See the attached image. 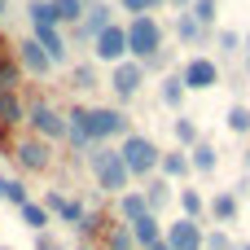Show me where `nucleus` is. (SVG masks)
Instances as JSON below:
<instances>
[{
  "mask_svg": "<svg viewBox=\"0 0 250 250\" xmlns=\"http://www.w3.org/2000/svg\"><path fill=\"white\" fill-rule=\"evenodd\" d=\"M224 123H229V132L233 136H250V105H229V114H224Z\"/></svg>",
  "mask_w": 250,
  "mask_h": 250,
  "instance_id": "obj_25",
  "label": "nucleus"
},
{
  "mask_svg": "<svg viewBox=\"0 0 250 250\" xmlns=\"http://www.w3.org/2000/svg\"><path fill=\"white\" fill-rule=\"evenodd\" d=\"M167 4H171V9H180V13H185V9H189V4H193V0H167Z\"/></svg>",
  "mask_w": 250,
  "mask_h": 250,
  "instance_id": "obj_39",
  "label": "nucleus"
},
{
  "mask_svg": "<svg viewBox=\"0 0 250 250\" xmlns=\"http://www.w3.org/2000/svg\"><path fill=\"white\" fill-rule=\"evenodd\" d=\"M242 250H250V242H246V246H242Z\"/></svg>",
  "mask_w": 250,
  "mask_h": 250,
  "instance_id": "obj_48",
  "label": "nucleus"
},
{
  "mask_svg": "<svg viewBox=\"0 0 250 250\" xmlns=\"http://www.w3.org/2000/svg\"><path fill=\"white\" fill-rule=\"evenodd\" d=\"M18 62H22V66H26L31 75H48V66H53V62H48V53H44V48L35 44V35L18 44Z\"/></svg>",
  "mask_w": 250,
  "mask_h": 250,
  "instance_id": "obj_16",
  "label": "nucleus"
},
{
  "mask_svg": "<svg viewBox=\"0 0 250 250\" xmlns=\"http://www.w3.org/2000/svg\"><path fill=\"white\" fill-rule=\"evenodd\" d=\"M18 215H22V224H26L31 233H44V224H48V211H44L40 202H26V207H22Z\"/></svg>",
  "mask_w": 250,
  "mask_h": 250,
  "instance_id": "obj_30",
  "label": "nucleus"
},
{
  "mask_svg": "<svg viewBox=\"0 0 250 250\" xmlns=\"http://www.w3.org/2000/svg\"><path fill=\"white\" fill-rule=\"evenodd\" d=\"M92 53H97V62H110V66L127 62V26L110 22V26H105V31L92 40Z\"/></svg>",
  "mask_w": 250,
  "mask_h": 250,
  "instance_id": "obj_5",
  "label": "nucleus"
},
{
  "mask_svg": "<svg viewBox=\"0 0 250 250\" xmlns=\"http://www.w3.org/2000/svg\"><path fill=\"white\" fill-rule=\"evenodd\" d=\"M189 167H193L198 176H211V171L220 167V149H215L211 141H198V145L189 149Z\"/></svg>",
  "mask_w": 250,
  "mask_h": 250,
  "instance_id": "obj_17",
  "label": "nucleus"
},
{
  "mask_svg": "<svg viewBox=\"0 0 250 250\" xmlns=\"http://www.w3.org/2000/svg\"><path fill=\"white\" fill-rule=\"evenodd\" d=\"M0 92H18V62L13 53H4V44H0Z\"/></svg>",
  "mask_w": 250,
  "mask_h": 250,
  "instance_id": "obj_28",
  "label": "nucleus"
},
{
  "mask_svg": "<svg viewBox=\"0 0 250 250\" xmlns=\"http://www.w3.org/2000/svg\"><path fill=\"white\" fill-rule=\"evenodd\" d=\"M4 202L22 211V207L31 202V198H26V185H22V180H9V185H4Z\"/></svg>",
  "mask_w": 250,
  "mask_h": 250,
  "instance_id": "obj_32",
  "label": "nucleus"
},
{
  "mask_svg": "<svg viewBox=\"0 0 250 250\" xmlns=\"http://www.w3.org/2000/svg\"><path fill=\"white\" fill-rule=\"evenodd\" d=\"M246 70H250V53H246Z\"/></svg>",
  "mask_w": 250,
  "mask_h": 250,
  "instance_id": "obj_44",
  "label": "nucleus"
},
{
  "mask_svg": "<svg viewBox=\"0 0 250 250\" xmlns=\"http://www.w3.org/2000/svg\"><path fill=\"white\" fill-rule=\"evenodd\" d=\"M202 250H233V242H229L224 229H215V233H207V246H202Z\"/></svg>",
  "mask_w": 250,
  "mask_h": 250,
  "instance_id": "obj_37",
  "label": "nucleus"
},
{
  "mask_svg": "<svg viewBox=\"0 0 250 250\" xmlns=\"http://www.w3.org/2000/svg\"><path fill=\"white\" fill-rule=\"evenodd\" d=\"M26 119H31V127H35V136H40V141H62V136L70 132V123H66L48 101H35V105L26 110Z\"/></svg>",
  "mask_w": 250,
  "mask_h": 250,
  "instance_id": "obj_6",
  "label": "nucleus"
},
{
  "mask_svg": "<svg viewBox=\"0 0 250 250\" xmlns=\"http://www.w3.org/2000/svg\"><path fill=\"white\" fill-rule=\"evenodd\" d=\"M101 250H136V237H132V229L119 220V224H105L101 229Z\"/></svg>",
  "mask_w": 250,
  "mask_h": 250,
  "instance_id": "obj_18",
  "label": "nucleus"
},
{
  "mask_svg": "<svg viewBox=\"0 0 250 250\" xmlns=\"http://www.w3.org/2000/svg\"><path fill=\"white\" fill-rule=\"evenodd\" d=\"M13 158H18L26 171H48V167H53V149H48V141H40V136L13 141Z\"/></svg>",
  "mask_w": 250,
  "mask_h": 250,
  "instance_id": "obj_9",
  "label": "nucleus"
},
{
  "mask_svg": "<svg viewBox=\"0 0 250 250\" xmlns=\"http://www.w3.org/2000/svg\"><path fill=\"white\" fill-rule=\"evenodd\" d=\"M163 53V26L158 18H132L127 22V57L141 62V66H154V57Z\"/></svg>",
  "mask_w": 250,
  "mask_h": 250,
  "instance_id": "obj_2",
  "label": "nucleus"
},
{
  "mask_svg": "<svg viewBox=\"0 0 250 250\" xmlns=\"http://www.w3.org/2000/svg\"><path fill=\"white\" fill-rule=\"evenodd\" d=\"M158 171H163V180H180V176H189V171H193V167H189V149H171V154H163Z\"/></svg>",
  "mask_w": 250,
  "mask_h": 250,
  "instance_id": "obj_22",
  "label": "nucleus"
},
{
  "mask_svg": "<svg viewBox=\"0 0 250 250\" xmlns=\"http://www.w3.org/2000/svg\"><path fill=\"white\" fill-rule=\"evenodd\" d=\"M176 35H180L185 44H202V40H207L211 31H207V26H202V22L193 18V13L185 9V13H176Z\"/></svg>",
  "mask_w": 250,
  "mask_h": 250,
  "instance_id": "obj_20",
  "label": "nucleus"
},
{
  "mask_svg": "<svg viewBox=\"0 0 250 250\" xmlns=\"http://www.w3.org/2000/svg\"><path fill=\"white\" fill-rule=\"evenodd\" d=\"M246 48H250V31H246Z\"/></svg>",
  "mask_w": 250,
  "mask_h": 250,
  "instance_id": "obj_45",
  "label": "nucleus"
},
{
  "mask_svg": "<svg viewBox=\"0 0 250 250\" xmlns=\"http://www.w3.org/2000/svg\"><path fill=\"white\" fill-rule=\"evenodd\" d=\"M35 44L48 53L53 66L66 62V40H62V31H57V22H35Z\"/></svg>",
  "mask_w": 250,
  "mask_h": 250,
  "instance_id": "obj_12",
  "label": "nucleus"
},
{
  "mask_svg": "<svg viewBox=\"0 0 250 250\" xmlns=\"http://www.w3.org/2000/svg\"><path fill=\"white\" fill-rule=\"evenodd\" d=\"M88 163H92V176H97V185H101L105 193H127L132 171H127V163H123V154H119V149L97 145V149L88 154Z\"/></svg>",
  "mask_w": 250,
  "mask_h": 250,
  "instance_id": "obj_3",
  "label": "nucleus"
},
{
  "mask_svg": "<svg viewBox=\"0 0 250 250\" xmlns=\"http://www.w3.org/2000/svg\"><path fill=\"white\" fill-rule=\"evenodd\" d=\"M171 132H176V141H180L185 149H193V145L202 141V132H198V123H193V119H176V123H171Z\"/></svg>",
  "mask_w": 250,
  "mask_h": 250,
  "instance_id": "obj_29",
  "label": "nucleus"
},
{
  "mask_svg": "<svg viewBox=\"0 0 250 250\" xmlns=\"http://www.w3.org/2000/svg\"><path fill=\"white\" fill-rule=\"evenodd\" d=\"M141 215H149V202H145V193H119V220L123 224H136Z\"/></svg>",
  "mask_w": 250,
  "mask_h": 250,
  "instance_id": "obj_19",
  "label": "nucleus"
},
{
  "mask_svg": "<svg viewBox=\"0 0 250 250\" xmlns=\"http://www.w3.org/2000/svg\"><path fill=\"white\" fill-rule=\"evenodd\" d=\"M70 83H75V88H97V70H92V66H75V70H70Z\"/></svg>",
  "mask_w": 250,
  "mask_h": 250,
  "instance_id": "obj_35",
  "label": "nucleus"
},
{
  "mask_svg": "<svg viewBox=\"0 0 250 250\" xmlns=\"http://www.w3.org/2000/svg\"><path fill=\"white\" fill-rule=\"evenodd\" d=\"M26 119V110H22V101L13 97V92H0V127H18Z\"/></svg>",
  "mask_w": 250,
  "mask_h": 250,
  "instance_id": "obj_23",
  "label": "nucleus"
},
{
  "mask_svg": "<svg viewBox=\"0 0 250 250\" xmlns=\"http://www.w3.org/2000/svg\"><path fill=\"white\" fill-rule=\"evenodd\" d=\"M145 202H149V211L158 215V211L171 202V185H167L163 176H158V180H149V185H145Z\"/></svg>",
  "mask_w": 250,
  "mask_h": 250,
  "instance_id": "obj_24",
  "label": "nucleus"
},
{
  "mask_svg": "<svg viewBox=\"0 0 250 250\" xmlns=\"http://www.w3.org/2000/svg\"><path fill=\"white\" fill-rule=\"evenodd\" d=\"M180 211H185V220H202L207 215V198L198 189H180Z\"/></svg>",
  "mask_w": 250,
  "mask_h": 250,
  "instance_id": "obj_26",
  "label": "nucleus"
},
{
  "mask_svg": "<svg viewBox=\"0 0 250 250\" xmlns=\"http://www.w3.org/2000/svg\"><path fill=\"white\" fill-rule=\"evenodd\" d=\"M119 154H123V163H127L132 176H154L158 163H163V149H158L149 136H141V132H127L123 145H119Z\"/></svg>",
  "mask_w": 250,
  "mask_h": 250,
  "instance_id": "obj_4",
  "label": "nucleus"
},
{
  "mask_svg": "<svg viewBox=\"0 0 250 250\" xmlns=\"http://www.w3.org/2000/svg\"><path fill=\"white\" fill-rule=\"evenodd\" d=\"M132 229V237H136V250H149V246H158L163 242V224H158V215L149 211V215H141L136 224H127Z\"/></svg>",
  "mask_w": 250,
  "mask_h": 250,
  "instance_id": "obj_15",
  "label": "nucleus"
},
{
  "mask_svg": "<svg viewBox=\"0 0 250 250\" xmlns=\"http://www.w3.org/2000/svg\"><path fill=\"white\" fill-rule=\"evenodd\" d=\"M207 211H211V220H220V224H233V220H237V211H242V198H237L233 189H220V193L207 202Z\"/></svg>",
  "mask_w": 250,
  "mask_h": 250,
  "instance_id": "obj_14",
  "label": "nucleus"
},
{
  "mask_svg": "<svg viewBox=\"0 0 250 250\" xmlns=\"http://www.w3.org/2000/svg\"><path fill=\"white\" fill-rule=\"evenodd\" d=\"M48 4H53V13H57V26H62V22H75V26H79V18H83V9H88L83 0H48Z\"/></svg>",
  "mask_w": 250,
  "mask_h": 250,
  "instance_id": "obj_27",
  "label": "nucleus"
},
{
  "mask_svg": "<svg viewBox=\"0 0 250 250\" xmlns=\"http://www.w3.org/2000/svg\"><path fill=\"white\" fill-rule=\"evenodd\" d=\"M149 250H171V246H167V242H158V246H149Z\"/></svg>",
  "mask_w": 250,
  "mask_h": 250,
  "instance_id": "obj_41",
  "label": "nucleus"
},
{
  "mask_svg": "<svg viewBox=\"0 0 250 250\" xmlns=\"http://www.w3.org/2000/svg\"><path fill=\"white\" fill-rule=\"evenodd\" d=\"M44 211H48V215H57L62 224H75V229H79V224H83V215H88L79 202H70V198H62V193H48V198H44Z\"/></svg>",
  "mask_w": 250,
  "mask_h": 250,
  "instance_id": "obj_13",
  "label": "nucleus"
},
{
  "mask_svg": "<svg viewBox=\"0 0 250 250\" xmlns=\"http://www.w3.org/2000/svg\"><path fill=\"white\" fill-rule=\"evenodd\" d=\"M4 185H9V180H4V176H0V198H4Z\"/></svg>",
  "mask_w": 250,
  "mask_h": 250,
  "instance_id": "obj_42",
  "label": "nucleus"
},
{
  "mask_svg": "<svg viewBox=\"0 0 250 250\" xmlns=\"http://www.w3.org/2000/svg\"><path fill=\"white\" fill-rule=\"evenodd\" d=\"M26 13H31V26H35V22H57V13H53V4H48V0H31V9H26Z\"/></svg>",
  "mask_w": 250,
  "mask_h": 250,
  "instance_id": "obj_33",
  "label": "nucleus"
},
{
  "mask_svg": "<svg viewBox=\"0 0 250 250\" xmlns=\"http://www.w3.org/2000/svg\"><path fill=\"white\" fill-rule=\"evenodd\" d=\"M189 13L211 31V26H215V18H220V0H193V4H189Z\"/></svg>",
  "mask_w": 250,
  "mask_h": 250,
  "instance_id": "obj_31",
  "label": "nucleus"
},
{
  "mask_svg": "<svg viewBox=\"0 0 250 250\" xmlns=\"http://www.w3.org/2000/svg\"><path fill=\"white\" fill-rule=\"evenodd\" d=\"M246 167H250V145H246Z\"/></svg>",
  "mask_w": 250,
  "mask_h": 250,
  "instance_id": "obj_43",
  "label": "nucleus"
},
{
  "mask_svg": "<svg viewBox=\"0 0 250 250\" xmlns=\"http://www.w3.org/2000/svg\"><path fill=\"white\" fill-rule=\"evenodd\" d=\"M163 242H167L171 250H202V246H207V233H202L198 220H185V215H180L176 224L163 229Z\"/></svg>",
  "mask_w": 250,
  "mask_h": 250,
  "instance_id": "obj_7",
  "label": "nucleus"
},
{
  "mask_svg": "<svg viewBox=\"0 0 250 250\" xmlns=\"http://www.w3.org/2000/svg\"><path fill=\"white\" fill-rule=\"evenodd\" d=\"M0 250H13V246H0Z\"/></svg>",
  "mask_w": 250,
  "mask_h": 250,
  "instance_id": "obj_47",
  "label": "nucleus"
},
{
  "mask_svg": "<svg viewBox=\"0 0 250 250\" xmlns=\"http://www.w3.org/2000/svg\"><path fill=\"white\" fill-rule=\"evenodd\" d=\"M185 79L180 75H163V83H158V101L167 105V110H180V101H185Z\"/></svg>",
  "mask_w": 250,
  "mask_h": 250,
  "instance_id": "obj_21",
  "label": "nucleus"
},
{
  "mask_svg": "<svg viewBox=\"0 0 250 250\" xmlns=\"http://www.w3.org/2000/svg\"><path fill=\"white\" fill-rule=\"evenodd\" d=\"M233 250H242V246H233Z\"/></svg>",
  "mask_w": 250,
  "mask_h": 250,
  "instance_id": "obj_49",
  "label": "nucleus"
},
{
  "mask_svg": "<svg viewBox=\"0 0 250 250\" xmlns=\"http://www.w3.org/2000/svg\"><path fill=\"white\" fill-rule=\"evenodd\" d=\"M35 250H62V246H57L48 233H35Z\"/></svg>",
  "mask_w": 250,
  "mask_h": 250,
  "instance_id": "obj_38",
  "label": "nucleus"
},
{
  "mask_svg": "<svg viewBox=\"0 0 250 250\" xmlns=\"http://www.w3.org/2000/svg\"><path fill=\"white\" fill-rule=\"evenodd\" d=\"M4 13H9V0H0V18H4Z\"/></svg>",
  "mask_w": 250,
  "mask_h": 250,
  "instance_id": "obj_40",
  "label": "nucleus"
},
{
  "mask_svg": "<svg viewBox=\"0 0 250 250\" xmlns=\"http://www.w3.org/2000/svg\"><path fill=\"white\" fill-rule=\"evenodd\" d=\"M110 13H114V9H110V4H101V0H97V4H88V9H83V18H79V26H75V35L92 44V40H97V35L114 22Z\"/></svg>",
  "mask_w": 250,
  "mask_h": 250,
  "instance_id": "obj_11",
  "label": "nucleus"
},
{
  "mask_svg": "<svg viewBox=\"0 0 250 250\" xmlns=\"http://www.w3.org/2000/svg\"><path fill=\"white\" fill-rule=\"evenodd\" d=\"M119 4H123L132 18H145V13H154L158 4H167V0H119Z\"/></svg>",
  "mask_w": 250,
  "mask_h": 250,
  "instance_id": "obj_34",
  "label": "nucleus"
},
{
  "mask_svg": "<svg viewBox=\"0 0 250 250\" xmlns=\"http://www.w3.org/2000/svg\"><path fill=\"white\" fill-rule=\"evenodd\" d=\"M79 250H97V246H79Z\"/></svg>",
  "mask_w": 250,
  "mask_h": 250,
  "instance_id": "obj_46",
  "label": "nucleus"
},
{
  "mask_svg": "<svg viewBox=\"0 0 250 250\" xmlns=\"http://www.w3.org/2000/svg\"><path fill=\"white\" fill-rule=\"evenodd\" d=\"M66 123H70V141H75V149H97L101 141H110V136H127L132 132V123H127V114L123 110H110V105H79V110H70L66 114Z\"/></svg>",
  "mask_w": 250,
  "mask_h": 250,
  "instance_id": "obj_1",
  "label": "nucleus"
},
{
  "mask_svg": "<svg viewBox=\"0 0 250 250\" xmlns=\"http://www.w3.org/2000/svg\"><path fill=\"white\" fill-rule=\"evenodd\" d=\"M141 83H145V66H141V62H132V57H127V62H119V66H114V75H110V88H114V97H119V101H132V97L141 92Z\"/></svg>",
  "mask_w": 250,
  "mask_h": 250,
  "instance_id": "obj_10",
  "label": "nucleus"
},
{
  "mask_svg": "<svg viewBox=\"0 0 250 250\" xmlns=\"http://www.w3.org/2000/svg\"><path fill=\"white\" fill-rule=\"evenodd\" d=\"M215 44H220V48H224V53H237V48H242V44H246V40H242V35H237V31H220V35H215Z\"/></svg>",
  "mask_w": 250,
  "mask_h": 250,
  "instance_id": "obj_36",
  "label": "nucleus"
},
{
  "mask_svg": "<svg viewBox=\"0 0 250 250\" xmlns=\"http://www.w3.org/2000/svg\"><path fill=\"white\" fill-rule=\"evenodd\" d=\"M180 79H185L189 92H207V88L220 83V66H215L211 57H189V62L180 66Z\"/></svg>",
  "mask_w": 250,
  "mask_h": 250,
  "instance_id": "obj_8",
  "label": "nucleus"
}]
</instances>
